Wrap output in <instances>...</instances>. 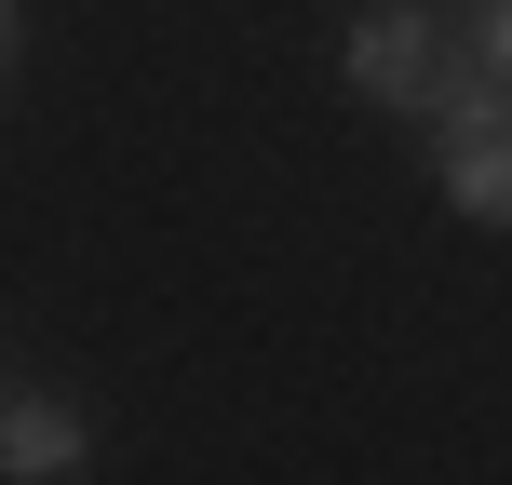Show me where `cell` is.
I'll use <instances>...</instances> for the list:
<instances>
[{"label": "cell", "mask_w": 512, "mask_h": 485, "mask_svg": "<svg viewBox=\"0 0 512 485\" xmlns=\"http://www.w3.org/2000/svg\"><path fill=\"white\" fill-rule=\"evenodd\" d=\"M81 459H95V432H81L54 391H14V405H0V472L54 485V472H81Z\"/></svg>", "instance_id": "2"}, {"label": "cell", "mask_w": 512, "mask_h": 485, "mask_svg": "<svg viewBox=\"0 0 512 485\" xmlns=\"http://www.w3.org/2000/svg\"><path fill=\"white\" fill-rule=\"evenodd\" d=\"M472 54H499V68H512V0H486V27H472Z\"/></svg>", "instance_id": "3"}, {"label": "cell", "mask_w": 512, "mask_h": 485, "mask_svg": "<svg viewBox=\"0 0 512 485\" xmlns=\"http://www.w3.org/2000/svg\"><path fill=\"white\" fill-rule=\"evenodd\" d=\"M432 81H445V41H432V14H351V95H378V108H432Z\"/></svg>", "instance_id": "1"}]
</instances>
